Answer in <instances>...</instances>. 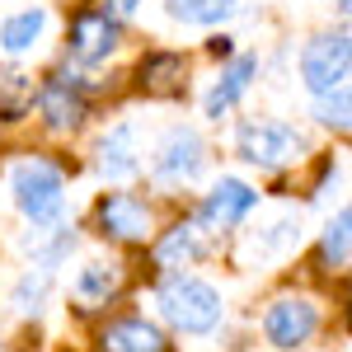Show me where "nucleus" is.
<instances>
[{"label":"nucleus","instance_id":"1","mask_svg":"<svg viewBox=\"0 0 352 352\" xmlns=\"http://www.w3.org/2000/svg\"><path fill=\"white\" fill-rule=\"evenodd\" d=\"M155 300H160V315L184 333H212L221 324V315H226L217 287L202 282V277H184V272L164 277Z\"/></svg>","mask_w":352,"mask_h":352},{"label":"nucleus","instance_id":"2","mask_svg":"<svg viewBox=\"0 0 352 352\" xmlns=\"http://www.w3.org/2000/svg\"><path fill=\"white\" fill-rule=\"evenodd\" d=\"M10 192H14V207L24 212L33 226H52L66 207V192H61V169L52 160H24L10 169Z\"/></svg>","mask_w":352,"mask_h":352},{"label":"nucleus","instance_id":"3","mask_svg":"<svg viewBox=\"0 0 352 352\" xmlns=\"http://www.w3.org/2000/svg\"><path fill=\"white\" fill-rule=\"evenodd\" d=\"M348 61H352L348 33H343V28H338V33H320V38H310L305 52H300V80H305V89H310L315 99H324V94H333V89L348 85Z\"/></svg>","mask_w":352,"mask_h":352},{"label":"nucleus","instance_id":"4","mask_svg":"<svg viewBox=\"0 0 352 352\" xmlns=\"http://www.w3.org/2000/svg\"><path fill=\"white\" fill-rule=\"evenodd\" d=\"M240 155L258 169H282L305 155V136L292 127V122H277V118H263V122H244L240 127Z\"/></svg>","mask_w":352,"mask_h":352},{"label":"nucleus","instance_id":"5","mask_svg":"<svg viewBox=\"0 0 352 352\" xmlns=\"http://www.w3.org/2000/svg\"><path fill=\"white\" fill-rule=\"evenodd\" d=\"M202 160H207L202 136L179 122V127H169V132L160 136V146H155V155H151V174H155L160 184H192V179L202 174Z\"/></svg>","mask_w":352,"mask_h":352},{"label":"nucleus","instance_id":"6","mask_svg":"<svg viewBox=\"0 0 352 352\" xmlns=\"http://www.w3.org/2000/svg\"><path fill=\"white\" fill-rule=\"evenodd\" d=\"M315 329H320V310L305 296H282L263 310V333H268L272 348H282V352L305 348L315 338Z\"/></svg>","mask_w":352,"mask_h":352},{"label":"nucleus","instance_id":"7","mask_svg":"<svg viewBox=\"0 0 352 352\" xmlns=\"http://www.w3.org/2000/svg\"><path fill=\"white\" fill-rule=\"evenodd\" d=\"M71 61L80 66H99L118 52V19H109L104 10H80L71 24Z\"/></svg>","mask_w":352,"mask_h":352},{"label":"nucleus","instance_id":"8","mask_svg":"<svg viewBox=\"0 0 352 352\" xmlns=\"http://www.w3.org/2000/svg\"><path fill=\"white\" fill-rule=\"evenodd\" d=\"M94 217H99V230L109 240H146L151 235V207L136 192H109Z\"/></svg>","mask_w":352,"mask_h":352},{"label":"nucleus","instance_id":"9","mask_svg":"<svg viewBox=\"0 0 352 352\" xmlns=\"http://www.w3.org/2000/svg\"><path fill=\"white\" fill-rule=\"evenodd\" d=\"M38 109H43V122L56 127V132H66V127H80L85 122V89L80 80H71V76H47L43 89H38Z\"/></svg>","mask_w":352,"mask_h":352},{"label":"nucleus","instance_id":"10","mask_svg":"<svg viewBox=\"0 0 352 352\" xmlns=\"http://www.w3.org/2000/svg\"><path fill=\"white\" fill-rule=\"evenodd\" d=\"M254 207H258V192L249 188V184H240V179H221L217 188L207 192V202H202V226L230 230V226H240Z\"/></svg>","mask_w":352,"mask_h":352},{"label":"nucleus","instance_id":"11","mask_svg":"<svg viewBox=\"0 0 352 352\" xmlns=\"http://www.w3.org/2000/svg\"><path fill=\"white\" fill-rule=\"evenodd\" d=\"M99 352H169V338L151 320H113L99 333Z\"/></svg>","mask_w":352,"mask_h":352},{"label":"nucleus","instance_id":"12","mask_svg":"<svg viewBox=\"0 0 352 352\" xmlns=\"http://www.w3.org/2000/svg\"><path fill=\"white\" fill-rule=\"evenodd\" d=\"M254 76H258V61H254V56H235V61L221 71V80L212 85V94H207V118L221 122V118L244 99V89L254 85Z\"/></svg>","mask_w":352,"mask_h":352},{"label":"nucleus","instance_id":"13","mask_svg":"<svg viewBox=\"0 0 352 352\" xmlns=\"http://www.w3.org/2000/svg\"><path fill=\"white\" fill-rule=\"evenodd\" d=\"M141 160H136V127L132 122H118L104 141H99V174L104 179H132Z\"/></svg>","mask_w":352,"mask_h":352},{"label":"nucleus","instance_id":"14","mask_svg":"<svg viewBox=\"0 0 352 352\" xmlns=\"http://www.w3.org/2000/svg\"><path fill=\"white\" fill-rule=\"evenodd\" d=\"M296 244H300V221L282 217V221H272L268 230H258V235L244 240V263H272V258L292 254Z\"/></svg>","mask_w":352,"mask_h":352},{"label":"nucleus","instance_id":"15","mask_svg":"<svg viewBox=\"0 0 352 352\" xmlns=\"http://www.w3.org/2000/svg\"><path fill=\"white\" fill-rule=\"evenodd\" d=\"M207 254V240H202V226L197 221H179L174 230H164V240L155 244V263L160 268H184V263H197Z\"/></svg>","mask_w":352,"mask_h":352},{"label":"nucleus","instance_id":"16","mask_svg":"<svg viewBox=\"0 0 352 352\" xmlns=\"http://www.w3.org/2000/svg\"><path fill=\"white\" fill-rule=\"evenodd\" d=\"M43 28H47V10L43 5H33V10H19V14H10L5 24H0V47L10 56L28 52L38 38H43Z\"/></svg>","mask_w":352,"mask_h":352},{"label":"nucleus","instance_id":"17","mask_svg":"<svg viewBox=\"0 0 352 352\" xmlns=\"http://www.w3.org/2000/svg\"><path fill=\"white\" fill-rule=\"evenodd\" d=\"M184 71H188V61L179 52H151L141 61V85H146L151 94H174L179 80H184Z\"/></svg>","mask_w":352,"mask_h":352},{"label":"nucleus","instance_id":"18","mask_svg":"<svg viewBox=\"0 0 352 352\" xmlns=\"http://www.w3.org/2000/svg\"><path fill=\"white\" fill-rule=\"evenodd\" d=\"M169 19H184V24H221L240 10V0H164Z\"/></svg>","mask_w":352,"mask_h":352},{"label":"nucleus","instance_id":"19","mask_svg":"<svg viewBox=\"0 0 352 352\" xmlns=\"http://www.w3.org/2000/svg\"><path fill=\"white\" fill-rule=\"evenodd\" d=\"M118 287H122V268H118V263H89V268H80V277H76V296H80L85 305L109 300Z\"/></svg>","mask_w":352,"mask_h":352},{"label":"nucleus","instance_id":"20","mask_svg":"<svg viewBox=\"0 0 352 352\" xmlns=\"http://www.w3.org/2000/svg\"><path fill=\"white\" fill-rule=\"evenodd\" d=\"M320 258H324L329 268H348V258H352V212H348V207H343V212L324 226Z\"/></svg>","mask_w":352,"mask_h":352},{"label":"nucleus","instance_id":"21","mask_svg":"<svg viewBox=\"0 0 352 352\" xmlns=\"http://www.w3.org/2000/svg\"><path fill=\"white\" fill-rule=\"evenodd\" d=\"M47 287H52V272L47 268H28L19 282H14V296H10V305L14 310H24V315H33L43 300H47Z\"/></svg>","mask_w":352,"mask_h":352},{"label":"nucleus","instance_id":"22","mask_svg":"<svg viewBox=\"0 0 352 352\" xmlns=\"http://www.w3.org/2000/svg\"><path fill=\"white\" fill-rule=\"evenodd\" d=\"M348 109H352V94H348V85H343V89H333V94H324L315 104V118L324 127H348Z\"/></svg>","mask_w":352,"mask_h":352},{"label":"nucleus","instance_id":"23","mask_svg":"<svg viewBox=\"0 0 352 352\" xmlns=\"http://www.w3.org/2000/svg\"><path fill=\"white\" fill-rule=\"evenodd\" d=\"M141 5H146V0H104V14H136V10H141Z\"/></svg>","mask_w":352,"mask_h":352},{"label":"nucleus","instance_id":"24","mask_svg":"<svg viewBox=\"0 0 352 352\" xmlns=\"http://www.w3.org/2000/svg\"><path fill=\"white\" fill-rule=\"evenodd\" d=\"M212 52H217V56H230V38H212Z\"/></svg>","mask_w":352,"mask_h":352}]
</instances>
